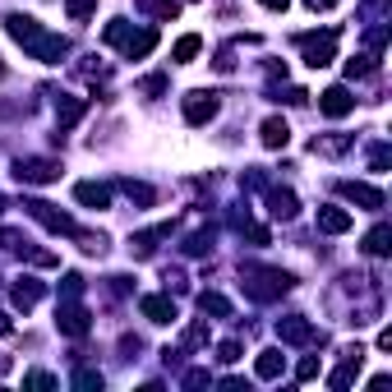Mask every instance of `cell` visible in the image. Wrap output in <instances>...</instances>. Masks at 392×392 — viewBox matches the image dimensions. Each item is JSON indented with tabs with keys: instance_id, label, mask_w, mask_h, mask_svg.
I'll list each match as a JSON object with an SVG mask.
<instances>
[{
	"instance_id": "6da1fadb",
	"label": "cell",
	"mask_w": 392,
	"mask_h": 392,
	"mask_svg": "<svg viewBox=\"0 0 392 392\" xmlns=\"http://www.w3.org/2000/svg\"><path fill=\"white\" fill-rule=\"evenodd\" d=\"M24 208H28V217H33V222H42L46 231H56V235H74V217H70V212H61L56 203L33 199V203H24Z\"/></svg>"
},
{
	"instance_id": "7a4b0ae2",
	"label": "cell",
	"mask_w": 392,
	"mask_h": 392,
	"mask_svg": "<svg viewBox=\"0 0 392 392\" xmlns=\"http://www.w3.org/2000/svg\"><path fill=\"white\" fill-rule=\"evenodd\" d=\"M300 51H305L309 70H323V65H332V56H337V33H323V37L305 33L300 37Z\"/></svg>"
},
{
	"instance_id": "3957f363",
	"label": "cell",
	"mask_w": 392,
	"mask_h": 392,
	"mask_svg": "<svg viewBox=\"0 0 392 392\" xmlns=\"http://www.w3.org/2000/svg\"><path fill=\"white\" fill-rule=\"evenodd\" d=\"M14 175H19L24 185H46V180H56V175H61V162H56V157H19Z\"/></svg>"
},
{
	"instance_id": "277c9868",
	"label": "cell",
	"mask_w": 392,
	"mask_h": 392,
	"mask_svg": "<svg viewBox=\"0 0 392 392\" xmlns=\"http://www.w3.org/2000/svg\"><path fill=\"white\" fill-rule=\"evenodd\" d=\"M212 115H217V93H203V88L185 93V120L190 125H208Z\"/></svg>"
},
{
	"instance_id": "5b68a950",
	"label": "cell",
	"mask_w": 392,
	"mask_h": 392,
	"mask_svg": "<svg viewBox=\"0 0 392 392\" xmlns=\"http://www.w3.org/2000/svg\"><path fill=\"white\" fill-rule=\"evenodd\" d=\"M277 337L287 341V346H309L314 341V323L305 319V314H291V319L277 323Z\"/></svg>"
},
{
	"instance_id": "8992f818",
	"label": "cell",
	"mask_w": 392,
	"mask_h": 392,
	"mask_svg": "<svg viewBox=\"0 0 392 392\" xmlns=\"http://www.w3.org/2000/svg\"><path fill=\"white\" fill-rule=\"evenodd\" d=\"M319 111L323 115H332V120H341V115H351V111H356V97H351V88H328V93H323L319 97Z\"/></svg>"
},
{
	"instance_id": "52a82bcc",
	"label": "cell",
	"mask_w": 392,
	"mask_h": 392,
	"mask_svg": "<svg viewBox=\"0 0 392 392\" xmlns=\"http://www.w3.org/2000/svg\"><path fill=\"white\" fill-rule=\"evenodd\" d=\"M56 328L65 332V337H88V309H78V305H61V314H56Z\"/></svg>"
},
{
	"instance_id": "ba28073f",
	"label": "cell",
	"mask_w": 392,
	"mask_h": 392,
	"mask_svg": "<svg viewBox=\"0 0 392 392\" xmlns=\"http://www.w3.org/2000/svg\"><path fill=\"white\" fill-rule=\"evenodd\" d=\"M341 194H346L351 203H365V208H383V190H374V185H365V180H341Z\"/></svg>"
},
{
	"instance_id": "9c48e42d",
	"label": "cell",
	"mask_w": 392,
	"mask_h": 392,
	"mask_svg": "<svg viewBox=\"0 0 392 392\" xmlns=\"http://www.w3.org/2000/svg\"><path fill=\"white\" fill-rule=\"evenodd\" d=\"M74 199L83 203V208H97V212H102L106 203H111V190H106V185H97V180H78V185H74Z\"/></svg>"
},
{
	"instance_id": "30bf717a",
	"label": "cell",
	"mask_w": 392,
	"mask_h": 392,
	"mask_svg": "<svg viewBox=\"0 0 392 392\" xmlns=\"http://www.w3.org/2000/svg\"><path fill=\"white\" fill-rule=\"evenodd\" d=\"M319 231H323V235H341V231H351V212H346V208H337V203L319 208Z\"/></svg>"
},
{
	"instance_id": "8fae6325",
	"label": "cell",
	"mask_w": 392,
	"mask_h": 392,
	"mask_svg": "<svg viewBox=\"0 0 392 392\" xmlns=\"http://www.w3.org/2000/svg\"><path fill=\"white\" fill-rule=\"evenodd\" d=\"M287 143H291V125L282 115H268L263 120V148H287Z\"/></svg>"
},
{
	"instance_id": "7c38bea8",
	"label": "cell",
	"mask_w": 392,
	"mask_h": 392,
	"mask_svg": "<svg viewBox=\"0 0 392 392\" xmlns=\"http://www.w3.org/2000/svg\"><path fill=\"white\" fill-rule=\"evenodd\" d=\"M282 369H287V360H282L277 346L259 351V360H254V374H259V378H282Z\"/></svg>"
},
{
	"instance_id": "4fadbf2b",
	"label": "cell",
	"mask_w": 392,
	"mask_h": 392,
	"mask_svg": "<svg viewBox=\"0 0 392 392\" xmlns=\"http://www.w3.org/2000/svg\"><path fill=\"white\" fill-rule=\"evenodd\" d=\"M139 309H143V319H148V323H171L175 319V305L166 296H143Z\"/></svg>"
},
{
	"instance_id": "5bb4252c",
	"label": "cell",
	"mask_w": 392,
	"mask_h": 392,
	"mask_svg": "<svg viewBox=\"0 0 392 392\" xmlns=\"http://www.w3.org/2000/svg\"><path fill=\"white\" fill-rule=\"evenodd\" d=\"M120 46H125V56H130V61H143V56L157 46V33H153V28H143V33H130Z\"/></svg>"
},
{
	"instance_id": "9a60e30c",
	"label": "cell",
	"mask_w": 392,
	"mask_h": 392,
	"mask_svg": "<svg viewBox=\"0 0 392 392\" xmlns=\"http://www.w3.org/2000/svg\"><path fill=\"white\" fill-rule=\"evenodd\" d=\"M37 300H42V282H37V277H19L14 282V305L19 309H33Z\"/></svg>"
},
{
	"instance_id": "2e32d148",
	"label": "cell",
	"mask_w": 392,
	"mask_h": 392,
	"mask_svg": "<svg viewBox=\"0 0 392 392\" xmlns=\"http://www.w3.org/2000/svg\"><path fill=\"white\" fill-rule=\"evenodd\" d=\"M388 249H392V227H388V222H378V227L365 235V254H374V259H383Z\"/></svg>"
},
{
	"instance_id": "e0dca14e",
	"label": "cell",
	"mask_w": 392,
	"mask_h": 392,
	"mask_svg": "<svg viewBox=\"0 0 392 392\" xmlns=\"http://www.w3.org/2000/svg\"><path fill=\"white\" fill-rule=\"evenodd\" d=\"M199 51H203V37H199V33H185L180 42H175L171 61H175V65H190V61H194V56H199Z\"/></svg>"
},
{
	"instance_id": "ac0fdd59",
	"label": "cell",
	"mask_w": 392,
	"mask_h": 392,
	"mask_svg": "<svg viewBox=\"0 0 392 392\" xmlns=\"http://www.w3.org/2000/svg\"><path fill=\"white\" fill-rule=\"evenodd\" d=\"M300 212V203H296V194L291 190H272V217H282V222H291Z\"/></svg>"
},
{
	"instance_id": "d6986e66",
	"label": "cell",
	"mask_w": 392,
	"mask_h": 392,
	"mask_svg": "<svg viewBox=\"0 0 392 392\" xmlns=\"http://www.w3.org/2000/svg\"><path fill=\"white\" fill-rule=\"evenodd\" d=\"M88 111V102H78V97H65V102H56V120H61V130H70L78 115Z\"/></svg>"
},
{
	"instance_id": "ffe728a7",
	"label": "cell",
	"mask_w": 392,
	"mask_h": 392,
	"mask_svg": "<svg viewBox=\"0 0 392 392\" xmlns=\"http://www.w3.org/2000/svg\"><path fill=\"white\" fill-rule=\"evenodd\" d=\"M199 309L212 314V319H231V300L217 296V291H203V296H199Z\"/></svg>"
},
{
	"instance_id": "44dd1931",
	"label": "cell",
	"mask_w": 392,
	"mask_h": 392,
	"mask_svg": "<svg viewBox=\"0 0 392 392\" xmlns=\"http://www.w3.org/2000/svg\"><path fill=\"white\" fill-rule=\"evenodd\" d=\"M378 65H374V56H356V61H346V78H369Z\"/></svg>"
},
{
	"instance_id": "7402d4cb",
	"label": "cell",
	"mask_w": 392,
	"mask_h": 392,
	"mask_svg": "<svg viewBox=\"0 0 392 392\" xmlns=\"http://www.w3.org/2000/svg\"><path fill=\"white\" fill-rule=\"evenodd\" d=\"M125 194H130V199H134V203H143V208H148V203L157 199V194L148 190V185H134V180H125Z\"/></svg>"
},
{
	"instance_id": "603a6c76",
	"label": "cell",
	"mask_w": 392,
	"mask_h": 392,
	"mask_svg": "<svg viewBox=\"0 0 392 392\" xmlns=\"http://www.w3.org/2000/svg\"><path fill=\"white\" fill-rule=\"evenodd\" d=\"M102 37H106V42H125V37H130V24H125V19H111Z\"/></svg>"
},
{
	"instance_id": "cb8c5ba5",
	"label": "cell",
	"mask_w": 392,
	"mask_h": 392,
	"mask_svg": "<svg viewBox=\"0 0 392 392\" xmlns=\"http://www.w3.org/2000/svg\"><path fill=\"white\" fill-rule=\"evenodd\" d=\"M65 9H70V19H88L97 9V0H65Z\"/></svg>"
},
{
	"instance_id": "d4e9b609",
	"label": "cell",
	"mask_w": 392,
	"mask_h": 392,
	"mask_svg": "<svg viewBox=\"0 0 392 392\" xmlns=\"http://www.w3.org/2000/svg\"><path fill=\"white\" fill-rule=\"evenodd\" d=\"M148 9H153L157 19H175V14H180V5H175V0H153Z\"/></svg>"
},
{
	"instance_id": "484cf974",
	"label": "cell",
	"mask_w": 392,
	"mask_h": 392,
	"mask_svg": "<svg viewBox=\"0 0 392 392\" xmlns=\"http://www.w3.org/2000/svg\"><path fill=\"white\" fill-rule=\"evenodd\" d=\"M74 388H102V374H97V369H78V374H74Z\"/></svg>"
},
{
	"instance_id": "4316f807",
	"label": "cell",
	"mask_w": 392,
	"mask_h": 392,
	"mask_svg": "<svg viewBox=\"0 0 392 392\" xmlns=\"http://www.w3.org/2000/svg\"><path fill=\"white\" fill-rule=\"evenodd\" d=\"M296 378H300V383L319 378V360H314V356H305V360H300V369H296Z\"/></svg>"
},
{
	"instance_id": "83f0119b",
	"label": "cell",
	"mask_w": 392,
	"mask_h": 392,
	"mask_svg": "<svg viewBox=\"0 0 392 392\" xmlns=\"http://www.w3.org/2000/svg\"><path fill=\"white\" fill-rule=\"evenodd\" d=\"M24 388H56V378L37 369V374H24Z\"/></svg>"
},
{
	"instance_id": "f1b7e54d",
	"label": "cell",
	"mask_w": 392,
	"mask_h": 392,
	"mask_svg": "<svg viewBox=\"0 0 392 392\" xmlns=\"http://www.w3.org/2000/svg\"><path fill=\"white\" fill-rule=\"evenodd\" d=\"M217 356L227 360V365H235V360H240V341H222V346H217Z\"/></svg>"
},
{
	"instance_id": "f546056e",
	"label": "cell",
	"mask_w": 392,
	"mask_h": 392,
	"mask_svg": "<svg viewBox=\"0 0 392 392\" xmlns=\"http://www.w3.org/2000/svg\"><path fill=\"white\" fill-rule=\"evenodd\" d=\"M208 383V374H203V369H190V374H185V388H203Z\"/></svg>"
},
{
	"instance_id": "4dcf8cb0",
	"label": "cell",
	"mask_w": 392,
	"mask_h": 392,
	"mask_svg": "<svg viewBox=\"0 0 392 392\" xmlns=\"http://www.w3.org/2000/svg\"><path fill=\"white\" fill-rule=\"evenodd\" d=\"M9 332H14V323H9V314L0 309V337H9Z\"/></svg>"
},
{
	"instance_id": "1f68e13d",
	"label": "cell",
	"mask_w": 392,
	"mask_h": 392,
	"mask_svg": "<svg viewBox=\"0 0 392 392\" xmlns=\"http://www.w3.org/2000/svg\"><path fill=\"white\" fill-rule=\"evenodd\" d=\"M309 9H337V0H305Z\"/></svg>"
},
{
	"instance_id": "d6a6232c",
	"label": "cell",
	"mask_w": 392,
	"mask_h": 392,
	"mask_svg": "<svg viewBox=\"0 0 392 392\" xmlns=\"http://www.w3.org/2000/svg\"><path fill=\"white\" fill-rule=\"evenodd\" d=\"M259 5H263V9H287L291 0H259Z\"/></svg>"
},
{
	"instance_id": "836d02e7",
	"label": "cell",
	"mask_w": 392,
	"mask_h": 392,
	"mask_svg": "<svg viewBox=\"0 0 392 392\" xmlns=\"http://www.w3.org/2000/svg\"><path fill=\"white\" fill-rule=\"evenodd\" d=\"M0 208H5V199H0Z\"/></svg>"
}]
</instances>
